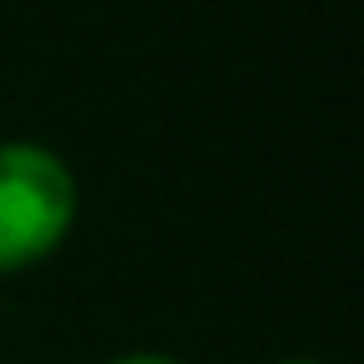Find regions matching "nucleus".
<instances>
[{
	"mask_svg": "<svg viewBox=\"0 0 364 364\" xmlns=\"http://www.w3.org/2000/svg\"><path fill=\"white\" fill-rule=\"evenodd\" d=\"M80 220V180L41 140H0V274L50 259Z\"/></svg>",
	"mask_w": 364,
	"mask_h": 364,
	"instance_id": "f257e3e1",
	"label": "nucleus"
},
{
	"mask_svg": "<svg viewBox=\"0 0 364 364\" xmlns=\"http://www.w3.org/2000/svg\"><path fill=\"white\" fill-rule=\"evenodd\" d=\"M105 364H180V359L160 354V349H125V354H110Z\"/></svg>",
	"mask_w": 364,
	"mask_h": 364,
	"instance_id": "f03ea898",
	"label": "nucleus"
},
{
	"mask_svg": "<svg viewBox=\"0 0 364 364\" xmlns=\"http://www.w3.org/2000/svg\"><path fill=\"white\" fill-rule=\"evenodd\" d=\"M274 364H319V359H274Z\"/></svg>",
	"mask_w": 364,
	"mask_h": 364,
	"instance_id": "7ed1b4c3",
	"label": "nucleus"
}]
</instances>
